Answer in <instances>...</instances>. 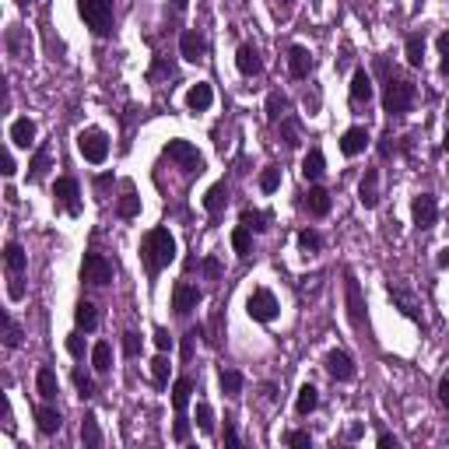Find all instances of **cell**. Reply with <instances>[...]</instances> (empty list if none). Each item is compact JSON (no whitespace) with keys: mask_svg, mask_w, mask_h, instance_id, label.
I'll return each mask as SVG.
<instances>
[{"mask_svg":"<svg viewBox=\"0 0 449 449\" xmlns=\"http://www.w3.org/2000/svg\"><path fill=\"white\" fill-rule=\"evenodd\" d=\"M298 246H302V253H316L323 246V235L313 232V228H306V232H298Z\"/></svg>","mask_w":449,"mask_h":449,"instance_id":"obj_38","label":"cell"},{"mask_svg":"<svg viewBox=\"0 0 449 449\" xmlns=\"http://www.w3.org/2000/svg\"><path fill=\"white\" fill-rule=\"evenodd\" d=\"M232 246H235V253H243V256L250 253V228L246 225L232 232Z\"/></svg>","mask_w":449,"mask_h":449,"instance_id":"obj_42","label":"cell"},{"mask_svg":"<svg viewBox=\"0 0 449 449\" xmlns=\"http://www.w3.org/2000/svg\"><path fill=\"white\" fill-rule=\"evenodd\" d=\"M4 334H8V337H4V344H8V348H18V344H21V326H18L11 316L4 319Z\"/></svg>","mask_w":449,"mask_h":449,"instance_id":"obj_43","label":"cell"},{"mask_svg":"<svg viewBox=\"0 0 449 449\" xmlns=\"http://www.w3.org/2000/svg\"><path fill=\"white\" fill-rule=\"evenodd\" d=\"M179 53H183V60L197 64V60L204 56V36H200V32H193V28H186V32L179 36Z\"/></svg>","mask_w":449,"mask_h":449,"instance_id":"obj_16","label":"cell"},{"mask_svg":"<svg viewBox=\"0 0 449 449\" xmlns=\"http://www.w3.org/2000/svg\"><path fill=\"white\" fill-rule=\"evenodd\" d=\"M77 11L95 36L112 32V0H77Z\"/></svg>","mask_w":449,"mask_h":449,"instance_id":"obj_3","label":"cell"},{"mask_svg":"<svg viewBox=\"0 0 449 449\" xmlns=\"http://www.w3.org/2000/svg\"><path fill=\"white\" fill-rule=\"evenodd\" d=\"M81 442H84L88 449H99V446H102V432H99L95 414H84V422H81Z\"/></svg>","mask_w":449,"mask_h":449,"instance_id":"obj_26","label":"cell"},{"mask_svg":"<svg viewBox=\"0 0 449 449\" xmlns=\"http://www.w3.org/2000/svg\"><path fill=\"white\" fill-rule=\"evenodd\" d=\"M284 109H288V99L281 92H274L271 99H267V119H271V123H278V119L284 116Z\"/></svg>","mask_w":449,"mask_h":449,"instance_id":"obj_36","label":"cell"},{"mask_svg":"<svg viewBox=\"0 0 449 449\" xmlns=\"http://www.w3.org/2000/svg\"><path fill=\"white\" fill-rule=\"evenodd\" d=\"M326 372H330L337 383H351L354 379V362L344 351H330V354H326Z\"/></svg>","mask_w":449,"mask_h":449,"instance_id":"obj_12","label":"cell"},{"mask_svg":"<svg viewBox=\"0 0 449 449\" xmlns=\"http://www.w3.org/2000/svg\"><path fill=\"white\" fill-rule=\"evenodd\" d=\"M439 53H442V74H449V32L439 36Z\"/></svg>","mask_w":449,"mask_h":449,"instance_id":"obj_48","label":"cell"},{"mask_svg":"<svg viewBox=\"0 0 449 449\" xmlns=\"http://www.w3.org/2000/svg\"><path fill=\"white\" fill-rule=\"evenodd\" d=\"M218 271H221L218 260H204V274H207V278H218Z\"/></svg>","mask_w":449,"mask_h":449,"instance_id":"obj_56","label":"cell"},{"mask_svg":"<svg viewBox=\"0 0 449 449\" xmlns=\"http://www.w3.org/2000/svg\"><path fill=\"white\" fill-rule=\"evenodd\" d=\"M246 313H250L253 319H260V323H271V319L278 316V298H274V291L256 288V291L250 295V302H246Z\"/></svg>","mask_w":449,"mask_h":449,"instance_id":"obj_6","label":"cell"},{"mask_svg":"<svg viewBox=\"0 0 449 449\" xmlns=\"http://www.w3.org/2000/svg\"><path fill=\"white\" fill-rule=\"evenodd\" d=\"M67 351H71L74 358H81V354H84V344H81V337H67Z\"/></svg>","mask_w":449,"mask_h":449,"instance_id":"obj_53","label":"cell"},{"mask_svg":"<svg viewBox=\"0 0 449 449\" xmlns=\"http://www.w3.org/2000/svg\"><path fill=\"white\" fill-rule=\"evenodd\" d=\"M344 295H348V316H351V323L358 326V330H362L365 326V302H362V288H358V281L348 274V281H344Z\"/></svg>","mask_w":449,"mask_h":449,"instance_id":"obj_10","label":"cell"},{"mask_svg":"<svg viewBox=\"0 0 449 449\" xmlns=\"http://www.w3.org/2000/svg\"><path fill=\"white\" fill-rule=\"evenodd\" d=\"M390 295L397 298V302H400V309H404V316H411V319H417V298L407 291V288H400V284H393L390 288Z\"/></svg>","mask_w":449,"mask_h":449,"instance_id":"obj_32","label":"cell"},{"mask_svg":"<svg viewBox=\"0 0 449 449\" xmlns=\"http://www.w3.org/2000/svg\"><path fill=\"white\" fill-rule=\"evenodd\" d=\"M379 446H383V449H397L400 442H397V435H390V432H383V435H379Z\"/></svg>","mask_w":449,"mask_h":449,"instance_id":"obj_54","label":"cell"},{"mask_svg":"<svg viewBox=\"0 0 449 449\" xmlns=\"http://www.w3.org/2000/svg\"><path fill=\"white\" fill-rule=\"evenodd\" d=\"M235 67L243 71L246 77H256V74L263 71V60H260V53H256L253 46H239V53H235Z\"/></svg>","mask_w":449,"mask_h":449,"instance_id":"obj_15","label":"cell"},{"mask_svg":"<svg viewBox=\"0 0 449 449\" xmlns=\"http://www.w3.org/2000/svg\"><path fill=\"white\" fill-rule=\"evenodd\" d=\"M288 71H291V77H309V71H313V53H309L306 46H291V49H288Z\"/></svg>","mask_w":449,"mask_h":449,"instance_id":"obj_13","label":"cell"},{"mask_svg":"<svg viewBox=\"0 0 449 449\" xmlns=\"http://www.w3.org/2000/svg\"><path fill=\"white\" fill-rule=\"evenodd\" d=\"M243 225L253 228V232H267V215H260V211H253V207H246V211H243Z\"/></svg>","mask_w":449,"mask_h":449,"instance_id":"obj_39","label":"cell"},{"mask_svg":"<svg viewBox=\"0 0 449 449\" xmlns=\"http://www.w3.org/2000/svg\"><path fill=\"white\" fill-rule=\"evenodd\" d=\"M414 106V84L404 77H390L386 81V92H383V109L390 116H404Z\"/></svg>","mask_w":449,"mask_h":449,"instance_id":"obj_2","label":"cell"},{"mask_svg":"<svg viewBox=\"0 0 449 449\" xmlns=\"http://www.w3.org/2000/svg\"><path fill=\"white\" fill-rule=\"evenodd\" d=\"M77 147H81V155L92 162V165H99V162H106V155H109V137L102 134V130H81L77 134Z\"/></svg>","mask_w":449,"mask_h":449,"instance_id":"obj_5","label":"cell"},{"mask_svg":"<svg viewBox=\"0 0 449 449\" xmlns=\"http://www.w3.org/2000/svg\"><path fill=\"white\" fill-rule=\"evenodd\" d=\"M284 4H291V0H284Z\"/></svg>","mask_w":449,"mask_h":449,"instance_id":"obj_62","label":"cell"},{"mask_svg":"<svg viewBox=\"0 0 449 449\" xmlns=\"http://www.w3.org/2000/svg\"><path fill=\"white\" fill-rule=\"evenodd\" d=\"M442 147H446V151H449V130H446V137H442Z\"/></svg>","mask_w":449,"mask_h":449,"instance_id":"obj_60","label":"cell"},{"mask_svg":"<svg viewBox=\"0 0 449 449\" xmlns=\"http://www.w3.org/2000/svg\"><path fill=\"white\" fill-rule=\"evenodd\" d=\"M411 215H414V225H417V228H432L435 218H439L435 197H432V193H417L414 204H411Z\"/></svg>","mask_w":449,"mask_h":449,"instance_id":"obj_9","label":"cell"},{"mask_svg":"<svg viewBox=\"0 0 449 449\" xmlns=\"http://www.w3.org/2000/svg\"><path fill=\"white\" fill-rule=\"evenodd\" d=\"M281 137H284L288 147L298 144V127H295V119H284V123H281Z\"/></svg>","mask_w":449,"mask_h":449,"instance_id":"obj_46","label":"cell"},{"mask_svg":"<svg viewBox=\"0 0 449 449\" xmlns=\"http://www.w3.org/2000/svg\"><path fill=\"white\" fill-rule=\"evenodd\" d=\"M92 365H95L99 372H106V369L112 365V348H109L106 341H99V344L92 348Z\"/></svg>","mask_w":449,"mask_h":449,"instance_id":"obj_35","label":"cell"},{"mask_svg":"<svg viewBox=\"0 0 449 449\" xmlns=\"http://www.w3.org/2000/svg\"><path fill=\"white\" fill-rule=\"evenodd\" d=\"M4 263H8V274H11V278H21V274H25L28 256H25V250H21L18 243H8V250H4Z\"/></svg>","mask_w":449,"mask_h":449,"instance_id":"obj_25","label":"cell"},{"mask_svg":"<svg viewBox=\"0 0 449 449\" xmlns=\"http://www.w3.org/2000/svg\"><path fill=\"white\" fill-rule=\"evenodd\" d=\"M306 207H309V215H316V218L330 215V193H326L323 186H313L306 193Z\"/></svg>","mask_w":449,"mask_h":449,"instance_id":"obj_22","label":"cell"},{"mask_svg":"<svg viewBox=\"0 0 449 449\" xmlns=\"http://www.w3.org/2000/svg\"><path fill=\"white\" fill-rule=\"evenodd\" d=\"M46 169H49V144H43L39 151H36L32 165H28V179H43V175H46Z\"/></svg>","mask_w":449,"mask_h":449,"instance_id":"obj_34","label":"cell"},{"mask_svg":"<svg viewBox=\"0 0 449 449\" xmlns=\"http://www.w3.org/2000/svg\"><path fill=\"white\" fill-rule=\"evenodd\" d=\"M211 102H215V92H211V84H204V81H197L186 92V109H193V112L211 109Z\"/></svg>","mask_w":449,"mask_h":449,"instance_id":"obj_17","label":"cell"},{"mask_svg":"<svg viewBox=\"0 0 449 449\" xmlns=\"http://www.w3.org/2000/svg\"><path fill=\"white\" fill-rule=\"evenodd\" d=\"M435 263H439V267H449V246L439 250V260H435Z\"/></svg>","mask_w":449,"mask_h":449,"instance_id":"obj_58","label":"cell"},{"mask_svg":"<svg viewBox=\"0 0 449 449\" xmlns=\"http://www.w3.org/2000/svg\"><path fill=\"white\" fill-rule=\"evenodd\" d=\"M53 197H56V204L67 207V215H81V190H77V179L60 175L56 186H53Z\"/></svg>","mask_w":449,"mask_h":449,"instance_id":"obj_8","label":"cell"},{"mask_svg":"<svg viewBox=\"0 0 449 449\" xmlns=\"http://www.w3.org/2000/svg\"><path fill=\"white\" fill-rule=\"evenodd\" d=\"M74 323L81 326V330H95V326H99V313H95V306H92V302H77V309H74Z\"/></svg>","mask_w":449,"mask_h":449,"instance_id":"obj_29","label":"cell"},{"mask_svg":"<svg viewBox=\"0 0 449 449\" xmlns=\"http://www.w3.org/2000/svg\"><path fill=\"white\" fill-rule=\"evenodd\" d=\"M14 169H18V165H14V158H11V155H4V175H14Z\"/></svg>","mask_w":449,"mask_h":449,"instance_id":"obj_57","label":"cell"},{"mask_svg":"<svg viewBox=\"0 0 449 449\" xmlns=\"http://www.w3.org/2000/svg\"><path fill=\"white\" fill-rule=\"evenodd\" d=\"M225 200H228V186H225V183H215L211 190L204 193V207H207V215H218L221 207H225Z\"/></svg>","mask_w":449,"mask_h":449,"instance_id":"obj_27","label":"cell"},{"mask_svg":"<svg viewBox=\"0 0 449 449\" xmlns=\"http://www.w3.org/2000/svg\"><path fill=\"white\" fill-rule=\"evenodd\" d=\"M225 442L235 449L239 446V432H235V422H232V417H225Z\"/></svg>","mask_w":449,"mask_h":449,"instance_id":"obj_52","label":"cell"},{"mask_svg":"<svg viewBox=\"0 0 449 449\" xmlns=\"http://www.w3.org/2000/svg\"><path fill=\"white\" fill-rule=\"evenodd\" d=\"M155 344H158V351H169V348H172V337H169L165 326H158V330H155Z\"/></svg>","mask_w":449,"mask_h":449,"instance_id":"obj_51","label":"cell"},{"mask_svg":"<svg viewBox=\"0 0 449 449\" xmlns=\"http://www.w3.org/2000/svg\"><path fill=\"white\" fill-rule=\"evenodd\" d=\"M221 390H225V397H239V393H243V372L221 369Z\"/></svg>","mask_w":449,"mask_h":449,"instance_id":"obj_33","label":"cell"},{"mask_svg":"<svg viewBox=\"0 0 449 449\" xmlns=\"http://www.w3.org/2000/svg\"><path fill=\"white\" fill-rule=\"evenodd\" d=\"M288 446H313L309 432H288Z\"/></svg>","mask_w":449,"mask_h":449,"instance_id":"obj_50","label":"cell"},{"mask_svg":"<svg viewBox=\"0 0 449 449\" xmlns=\"http://www.w3.org/2000/svg\"><path fill=\"white\" fill-rule=\"evenodd\" d=\"M197 302H200V291H197L193 284H175V291H172V309H175L179 316H190V313L197 309Z\"/></svg>","mask_w":449,"mask_h":449,"instance_id":"obj_11","label":"cell"},{"mask_svg":"<svg viewBox=\"0 0 449 449\" xmlns=\"http://www.w3.org/2000/svg\"><path fill=\"white\" fill-rule=\"evenodd\" d=\"M74 386H77V390H81V397H92V393H95V386H92V379H88V376H84L81 369L74 372Z\"/></svg>","mask_w":449,"mask_h":449,"instance_id":"obj_47","label":"cell"},{"mask_svg":"<svg viewBox=\"0 0 449 449\" xmlns=\"http://www.w3.org/2000/svg\"><path fill=\"white\" fill-rule=\"evenodd\" d=\"M404 53H407V64L411 67H422V60H425V39L422 36H407V46H404Z\"/></svg>","mask_w":449,"mask_h":449,"instance_id":"obj_31","label":"cell"},{"mask_svg":"<svg viewBox=\"0 0 449 449\" xmlns=\"http://www.w3.org/2000/svg\"><path fill=\"white\" fill-rule=\"evenodd\" d=\"M358 200L365 207H376L379 204V172L376 169H365V179H362V190H358Z\"/></svg>","mask_w":449,"mask_h":449,"instance_id":"obj_19","label":"cell"},{"mask_svg":"<svg viewBox=\"0 0 449 449\" xmlns=\"http://www.w3.org/2000/svg\"><path fill=\"white\" fill-rule=\"evenodd\" d=\"M372 99V77L365 71H354L351 77V106H369Z\"/></svg>","mask_w":449,"mask_h":449,"instance_id":"obj_18","label":"cell"},{"mask_svg":"<svg viewBox=\"0 0 449 449\" xmlns=\"http://www.w3.org/2000/svg\"><path fill=\"white\" fill-rule=\"evenodd\" d=\"M175 442H186L190 439V422H186V414H175V428H172Z\"/></svg>","mask_w":449,"mask_h":449,"instance_id":"obj_45","label":"cell"},{"mask_svg":"<svg viewBox=\"0 0 449 449\" xmlns=\"http://www.w3.org/2000/svg\"><path fill=\"white\" fill-rule=\"evenodd\" d=\"M11 141H14L18 147H28V144H32V141H36V123H32V119H28V116L14 119V123H11Z\"/></svg>","mask_w":449,"mask_h":449,"instance_id":"obj_21","label":"cell"},{"mask_svg":"<svg viewBox=\"0 0 449 449\" xmlns=\"http://www.w3.org/2000/svg\"><path fill=\"white\" fill-rule=\"evenodd\" d=\"M190 393H193V379H190V376L175 379V386H172V407H175V414H186Z\"/></svg>","mask_w":449,"mask_h":449,"instance_id":"obj_23","label":"cell"},{"mask_svg":"<svg viewBox=\"0 0 449 449\" xmlns=\"http://www.w3.org/2000/svg\"><path fill=\"white\" fill-rule=\"evenodd\" d=\"M186 4H190V0H172V8H175V11H183Z\"/></svg>","mask_w":449,"mask_h":449,"instance_id":"obj_59","label":"cell"},{"mask_svg":"<svg viewBox=\"0 0 449 449\" xmlns=\"http://www.w3.org/2000/svg\"><path fill=\"white\" fill-rule=\"evenodd\" d=\"M137 211H141V200L134 193H127L123 200H119V215H123V218H134Z\"/></svg>","mask_w":449,"mask_h":449,"instance_id":"obj_44","label":"cell"},{"mask_svg":"<svg viewBox=\"0 0 449 449\" xmlns=\"http://www.w3.org/2000/svg\"><path fill=\"white\" fill-rule=\"evenodd\" d=\"M278 186H281V169H274V165L263 169V172H260V190H263V193H274Z\"/></svg>","mask_w":449,"mask_h":449,"instance_id":"obj_37","label":"cell"},{"mask_svg":"<svg viewBox=\"0 0 449 449\" xmlns=\"http://www.w3.org/2000/svg\"><path fill=\"white\" fill-rule=\"evenodd\" d=\"M197 425H200V432H215V414H211V404H197Z\"/></svg>","mask_w":449,"mask_h":449,"instance_id":"obj_41","label":"cell"},{"mask_svg":"<svg viewBox=\"0 0 449 449\" xmlns=\"http://www.w3.org/2000/svg\"><path fill=\"white\" fill-rule=\"evenodd\" d=\"M439 400H442V407H449V376L439 383Z\"/></svg>","mask_w":449,"mask_h":449,"instance_id":"obj_55","label":"cell"},{"mask_svg":"<svg viewBox=\"0 0 449 449\" xmlns=\"http://www.w3.org/2000/svg\"><path fill=\"white\" fill-rule=\"evenodd\" d=\"M81 278L88 281V284H109L112 281V263L102 256V253H88L84 256V267H81Z\"/></svg>","mask_w":449,"mask_h":449,"instance_id":"obj_7","label":"cell"},{"mask_svg":"<svg viewBox=\"0 0 449 449\" xmlns=\"http://www.w3.org/2000/svg\"><path fill=\"white\" fill-rule=\"evenodd\" d=\"M319 407V390H316V386H302V390H298V400H295V411L298 414H313Z\"/></svg>","mask_w":449,"mask_h":449,"instance_id":"obj_28","label":"cell"},{"mask_svg":"<svg viewBox=\"0 0 449 449\" xmlns=\"http://www.w3.org/2000/svg\"><path fill=\"white\" fill-rule=\"evenodd\" d=\"M326 172V162H323V151H319V147H313V151L302 158V175L306 179H319Z\"/></svg>","mask_w":449,"mask_h":449,"instance_id":"obj_30","label":"cell"},{"mask_svg":"<svg viewBox=\"0 0 449 449\" xmlns=\"http://www.w3.org/2000/svg\"><path fill=\"white\" fill-rule=\"evenodd\" d=\"M365 144H369V130H365V127H351V130H344V137H341V151H344L348 158H354V155L365 151Z\"/></svg>","mask_w":449,"mask_h":449,"instance_id":"obj_14","label":"cell"},{"mask_svg":"<svg viewBox=\"0 0 449 449\" xmlns=\"http://www.w3.org/2000/svg\"><path fill=\"white\" fill-rule=\"evenodd\" d=\"M36 390H39V397H43V400H53V397L60 393V383H56V372H53L49 365H43V369L36 372Z\"/></svg>","mask_w":449,"mask_h":449,"instance_id":"obj_20","label":"cell"},{"mask_svg":"<svg viewBox=\"0 0 449 449\" xmlns=\"http://www.w3.org/2000/svg\"><path fill=\"white\" fill-rule=\"evenodd\" d=\"M141 253H144V263H147V274H158L162 267H169L175 260V239H172V232L169 228H151V232L144 235Z\"/></svg>","mask_w":449,"mask_h":449,"instance_id":"obj_1","label":"cell"},{"mask_svg":"<svg viewBox=\"0 0 449 449\" xmlns=\"http://www.w3.org/2000/svg\"><path fill=\"white\" fill-rule=\"evenodd\" d=\"M151 379H155L158 386L169 383V358H165V354H158L155 362H151Z\"/></svg>","mask_w":449,"mask_h":449,"instance_id":"obj_40","label":"cell"},{"mask_svg":"<svg viewBox=\"0 0 449 449\" xmlns=\"http://www.w3.org/2000/svg\"><path fill=\"white\" fill-rule=\"evenodd\" d=\"M36 422H39V432H43V435H53V432H60L64 417H60L56 407H36Z\"/></svg>","mask_w":449,"mask_h":449,"instance_id":"obj_24","label":"cell"},{"mask_svg":"<svg viewBox=\"0 0 449 449\" xmlns=\"http://www.w3.org/2000/svg\"><path fill=\"white\" fill-rule=\"evenodd\" d=\"M165 155H169L179 169H186V172H204V155L197 151L190 141H169V144H165Z\"/></svg>","mask_w":449,"mask_h":449,"instance_id":"obj_4","label":"cell"},{"mask_svg":"<svg viewBox=\"0 0 449 449\" xmlns=\"http://www.w3.org/2000/svg\"><path fill=\"white\" fill-rule=\"evenodd\" d=\"M123 351L134 358V354L141 351V337H137V334H123Z\"/></svg>","mask_w":449,"mask_h":449,"instance_id":"obj_49","label":"cell"},{"mask_svg":"<svg viewBox=\"0 0 449 449\" xmlns=\"http://www.w3.org/2000/svg\"><path fill=\"white\" fill-rule=\"evenodd\" d=\"M28 4H32V0H18V8H28Z\"/></svg>","mask_w":449,"mask_h":449,"instance_id":"obj_61","label":"cell"}]
</instances>
